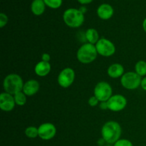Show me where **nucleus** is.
<instances>
[{
    "label": "nucleus",
    "instance_id": "b1692460",
    "mask_svg": "<svg viewBox=\"0 0 146 146\" xmlns=\"http://www.w3.org/2000/svg\"><path fill=\"white\" fill-rule=\"evenodd\" d=\"M100 101H98V98L95 96H91L89 98H88V105L91 107H96V106L98 105Z\"/></svg>",
    "mask_w": 146,
    "mask_h": 146
},
{
    "label": "nucleus",
    "instance_id": "39448f33",
    "mask_svg": "<svg viewBox=\"0 0 146 146\" xmlns=\"http://www.w3.org/2000/svg\"><path fill=\"white\" fill-rule=\"evenodd\" d=\"M142 77L135 71L125 72L121 78V84L127 90H135L141 86Z\"/></svg>",
    "mask_w": 146,
    "mask_h": 146
},
{
    "label": "nucleus",
    "instance_id": "a211bd4d",
    "mask_svg": "<svg viewBox=\"0 0 146 146\" xmlns=\"http://www.w3.org/2000/svg\"><path fill=\"white\" fill-rule=\"evenodd\" d=\"M135 72L141 77H145L146 76V61L140 60L135 65Z\"/></svg>",
    "mask_w": 146,
    "mask_h": 146
},
{
    "label": "nucleus",
    "instance_id": "4be33fe9",
    "mask_svg": "<svg viewBox=\"0 0 146 146\" xmlns=\"http://www.w3.org/2000/svg\"><path fill=\"white\" fill-rule=\"evenodd\" d=\"M113 146H133L132 142L128 139H119L115 143Z\"/></svg>",
    "mask_w": 146,
    "mask_h": 146
},
{
    "label": "nucleus",
    "instance_id": "4468645a",
    "mask_svg": "<svg viewBox=\"0 0 146 146\" xmlns=\"http://www.w3.org/2000/svg\"><path fill=\"white\" fill-rule=\"evenodd\" d=\"M51 71V65L50 62L41 61L36 64L34 67V72L38 76L44 77L49 74Z\"/></svg>",
    "mask_w": 146,
    "mask_h": 146
},
{
    "label": "nucleus",
    "instance_id": "412c9836",
    "mask_svg": "<svg viewBox=\"0 0 146 146\" xmlns=\"http://www.w3.org/2000/svg\"><path fill=\"white\" fill-rule=\"evenodd\" d=\"M46 6L51 9H58L62 5L63 0H44Z\"/></svg>",
    "mask_w": 146,
    "mask_h": 146
},
{
    "label": "nucleus",
    "instance_id": "5701e85b",
    "mask_svg": "<svg viewBox=\"0 0 146 146\" xmlns=\"http://www.w3.org/2000/svg\"><path fill=\"white\" fill-rule=\"evenodd\" d=\"M8 23V17L4 13L0 14V28H4Z\"/></svg>",
    "mask_w": 146,
    "mask_h": 146
},
{
    "label": "nucleus",
    "instance_id": "ddd939ff",
    "mask_svg": "<svg viewBox=\"0 0 146 146\" xmlns=\"http://www.w3.org/2000/svg\"><path fill=\"white\" fill-rule=\"evenodd\" d=\"M114 14L112 6L108 4H102L97 9V15L103 20L110 19Z\"/></svg>",
    "mask_w": 146,
    "mask_h": 146
},
{
    "label": "nucleus",
    "instance_id": "9d476101",
    "mask_svg": "<svg viewBox=\"0 0 146 146\" xmlns=\"http://www.w3.org/2000/svg\"><path fill=\"white\" fill-rule=\"evenodd\" d=\"M38 137L44 141H49L54 138L57 130L55 125L51 123H44L38 127Z\"/></svg>",
    "mask_w": 146,
    "mask_h": 146
},
{
    "label": "nucleus",
    "instance_id": "9b49d317",
    "mask_svg": "<svg viewBox=\"0 0 146 146\" xmlns=\"http://www.w3.org/2000/svg\"><path fill=\"white\" fill-rule=\"evenodd\" d=\"M16 106L14 95L3 92L0 94V108L4 112L13 111Z\"/></svg>",
    "mask_w": 146,
    "mask_h": 146
},
{
    "label": "nucleus",
    "instance_id": "6e6552de",
    "mask_svg": "<svg viewBox=\"0 0 146 146\" xmlns=\"http://www.w3.org/2000/svg\"><path fill=\"white\" fill-rule=\"evenodd\" d=\"M75 71L72 68L66 67L60 71L58 78H57V81L60 86L66 88L74 84L75 81Z\"/></svg>",
    "mask_w": 146,
    "mask_h": 146
},
{
    "label": "nucleus",
    "instance_id": "a878e982",
    "mask_svg": "<svg viewBox=\"0 0 146 146\" xmlns=\"http://www.w3.org/2000/svg\"><path fill=\"white\" fill-rule=\"evenodd\" d=\"M99 108H100V109L104 110V111L108 109V104H107V101H104V102H100Z\"/></svg>",
    "mask_w": 146,
    "mask_h": 146
},
{
    "label": "nucleus",
    "instance_id": "423d86ee",
    "mask_svg": "<svg viewBox=\"0 0 146 146\" xmlns=\"http://www.w3.org/2000/svg\"><path fill=\"white\" fill-rule=\"evenodd\" d=\"M94 94L100 102L108 101L113 96V88L106 81H101L95 86Z\"/></svg>",
    "mask_w": 146,
    "mask_h": 146
},
{
    "label": "nucleus",
    "instance_id": "0eeeda50",
    "mask_svg": "<svg viewBox=\"0 0 146 146\" xmlns=\"http://www.w3.org/2000/svg\"><path fill=\"white\" fill-rule=\"evenodd\" d=\"M97 52L104 57L112 56L115 53V46L113 43L106 38H101L96 44Z\"/></svg>",
    "mask_w": 146,
    "mask_h": 146
},
{
    "label": "nucleus",
    "instance_id": "f8f14e48",
    "mask_svg": "<svg viewBox=\"0 0 146 146\" xmlns=\"http://www.w3.org/2000/svg\"><path fill=\"white\" fill-rule=\"evenodd\" d=\"M39 89V82L36 80L30 79L24 83L22 91L27 96H33L38 92Z\"/></svg>",
    "mask_w": 146,
    "mask_h": 146
},
{
    "label": "nucleus",
    "instance_id": "20e7f679",
    "mask_svg": "<svg viewBox=\"0 0 146 146\" xmlns=\"http://www.w3.org/2000/svg\"><path fill=\"white\" fill-rule=\"evenodd\" d=\"M63 19L70 28H78L84 24L85 17L84 14L80 9L70 8L64 12Z\"/></svg>",
    "mask_w": 146,
    "mask_h": 146
},
{
    "label": "nucleus",
    "instance_id": "f257e3e1",
    "mask_svg": "<svg viewBox=\"0 0 146 146\" xmlns=\"http://www.w3.org/2000/svg\"><path fill=\"white\" fill-rule=\"evenodd\" d=\"M122 128L118 122L109 121L106 123L101 128V136L107 144L113 145L121 139Z\"/></svg>",
    "mask_w": 146,
    "mask_h": 146
},
{
    "label": "nucleus",
    "instance_id": "2eb2a0df",
    "mask_svg": "<svg viewBox=\"0 0 146 146\" xmlns=\"http://www.w3.org/2000/svg\"><path fill=\"white\" fill-rule=\"evenodd\" d=\"M107 74L108 76L112 78H121L125 74V70L123 65L118 63H115L108 67L107 69Z\"/></svg>",
    "mask_w": 146,
    "mask_h": 146
},
{
    "label": "nucleus",
    "instance_id": "1a4fd4ad",
    "mask_svg": "<svg viewBox=\"0 0 146 146\" xmlns=\"http://www.w3.org/2000/svg\"><path fill=\"white\" fill-rule=\"evenodd\" d=\"M108 110L113 112H119L125 108L127 106V99L121 94H115L107 101Z\"/></svg>",
    "mask_w": 146,
    "mask_h": 146
},
{
    "label": "nucleus",
    "instance_id": "c85d7f7f",
    "mask_svg": "<svg viewBox=\"0 0 146 146\" xmlns=\"http://www.w3.org/2000/svg\"><path fill=\"white\" fill-rule=\"evenodd\" d=\"M143 29L144 31L146 33V18L143 21Z\"/></svg>",
    "mask_w": 146,
    "mask_h": 146
},
{
    "label": "nucleus",
    "instance_id": "dca6fc26",
    "mask_svg": "<svg viewBox=\"0 0 146 146\" xmlns=\"http://www.w3.org/2000/svg\"><path fill=\"white\" fill-rule=\"evenodd\" d=\"M46 4L44 0H33L31 4V12L36 16H41L45 11Z\"/></svg>",
    "mask_w": 146,
    "mask_h": 146
},
{
    "label": "nucleus",
    "instance_id": "6ab92c4d",
    "mask_svg": "<svg viewBox=\"0 0 146 146\" xmlns=\"http://www.w3.org/2000/svg\"><path fill=\"white\" fill-rule=\"evenodd\" d=\"M14 98L16 105L19 106H24L27 104V96L23 91H20V92H18L16 94H14Z\"/></svg>",
    "mask_w": 146,
    "mask_h": 146
},
{
    "label": "nucleus",
    "instance_id": "cd10ccee",
    "mask_svg": "<svg viewBox=\"0 0 146 146\" xmlns=\"http://www.w3.org/2000/svg\"><path fill=\"white\" fill-rule=\"evenodd\" d=\"M77 1H78V3L81 4H88L92 2L94 0H77Z\"/></svg>",
    "mask_w": 146,
    "mask_h": 146
},
{
    "label": "nucleus",
    "instance_id": "7ed1b4c3",
    "mask_svg": "<svg viewBox=\"0 0 146 146\" xmlns=\"http://www.w3.org/2000/svg\"><path fill=\"white\" fill-rule=\"evenodd\" d=\"M24 83L22 78L17 74H10L4 78L3 81V88L4 92L14 95L23 91Z\"/></svg>",
    "mask_w": 146,
    "mask_h": 146
},
{
    "label": "nucleus",
    "instance_id": "aec40b11",
    "mask_svg": "<svg viewBox=\"0 0 146 146\" xmlns=\"http://www.w3.org/2000/svg\"><path fill=\"white\" fill-rule=\"evenodd\" d=\"M26 136L29 138H36L38 137V128L34 126H29L24 131Z\"/></svg>",
    "mask_w": 146,
    "mask_h": 146
},
{
    "label": "nucleus",
    "instance_id": "393cba45",
    "mask_svg": "<svg viewBox=\"0 0 146 146\" xmlns=\"http://www.w3.org/2000/svg\"><path fill=\"white\" fill-rule=\"evenodd\" d=\"M41 61L45 62H50L51 61V56L48 53H44L41 56Z\"/></svg>",
    "mask_w": 146,
    "mask_h": 146
},
{
    "label": "nucleus",
    "instance_id": "f03ea898",
    "mask_svg": "<svg viewBox=\"0 0 146 146\" xmlns=\"http://www.w3.org/2000/svg\"><path fill=\"white\" fill-rule=\"evenodd\" d=\"M98 54L94 44L85 43L79 47L76 53V58L83 64H89L96 59Z\"/></svg>",
    "mask_w": 146,
    "mask_h": 146
},
{
    "label": "nucleus",
    "instance_id": "bb28decb",
    "mask_svg": "<svg viewBox=\"0 0 146 146\" xmlns=\"http://www.w3.org/2000/svg\"><path fill=\"white\" fill-rule=\"evenodd\" d=\"M141 87L143 88V90L146 91V76L143 77L141 80Z\"/></svg>",
    "mask_w": 146,
    "mask_h": 146
},
{
    "label": "nucleus",
    "instance_id": "f3484780",
    "mask_svg": "<svg viewBox=\"0 0 146 146\" xmlns=\"http://www.w3.org/2000/svg\"><path fill=\"white\" fill-rule=\"evenodd\" d=\"M85 38L88 43L94 44V45H96L101 38L99 37V34H98V31L94 28H89L86 31Z\"/></svg>",
    "mask_w": 146,
    "mask_h": 146
}]
</instances>
